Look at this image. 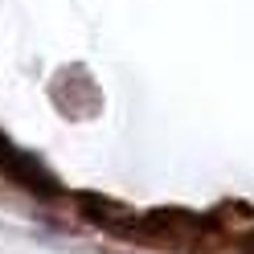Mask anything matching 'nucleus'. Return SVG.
Instances as JSON below:
<instances>
[{
  "mask_svg": "<svg viewBox=\"0 0 254 254\" xmlns=\"http://www.w3.org/2000/svg\"><path fill=\"white\" fill-rule=\"evenodd\" d=\"M74 205H78V213H82L90 226H103L107 234H119V238H123V230L131 226V217H135L131 205H123L115 197H99V193H78Z\"/></svg>",
  "mask_w": 254,
  "mask_h": 254,
  "instance_id": "nucleus-1",
  "label": "nucleus"
}]
</instances>
